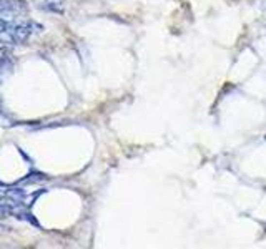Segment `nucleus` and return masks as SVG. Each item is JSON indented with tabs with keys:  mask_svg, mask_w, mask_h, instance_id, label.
Here are the masks:
<instances>
[{
	"mask_svg": "<svg viewBox=\"0 0 266 249\" xmlns=\"http://www.w3.org/2000/svg\"><path fill=\"white\" fill-rule=\"evenodd\" d=\"M27 12H29V7L22 0H0V20H23V18H27Z\"/></svg>",
	"mask_w": 266,
	"mask_h": 249,
	"instance_id": "nucleus-1",
	"label": "nucleus"
},
{
	"mask_svg": "<svg viewBox=\"0 0 266 249\" xmlns=\"http://www.w3.org/2000/svg\"><path fill=\"white\" fill-rule=\"evenodd\" d=\"M14 72V60L9 57L0 58V83H3Z\"/></svg>",
	"mask_w": 266,
	"mask_h": 249,
	"instance_id": "nucleus-2",
	"label": "nucleus"
},
{
	"mask_svg": "<svg viewBox=\"0 0 266 249\" xmlns=\"http://www.w3.org/2000/svg\"><path fill=\"white\" fill-rule=\"evenodd\" d=\"M3 57V52H2V48H0V58H2Z\"/></svg>",
	"mask_w": 266,
	"mask_h": 249,
	"instance_id": "nucleus-3",
	"label": "nucleus"
}]
</instances>
